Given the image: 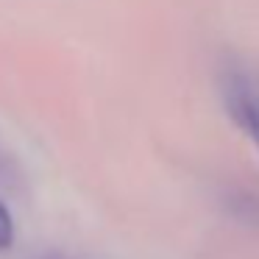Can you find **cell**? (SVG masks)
Instances as JSON below:
<instances>
[{"mask_svg":"<svg viewBox=\"0 0 259 259\" xmlns=\"http://www.w3.org/2000/svg\"><path fill=\"white\" fill-rule=\"evenodd\" d=\"M220 98L234 125L259 148V75L245 64H229L220 73Z\"/></svg>","mask_w":259,"mask_h":259,"instance_id":"cell-1","label":"cell"},{"mask_svg":"<svg viewBox=\"0 0 259 259\" xmlns=\"http://www.w3.org/2000/svg\"><path fill=\"white\" fill-rule=\"evenodd\" d=\"M229 209H231V214H237V218L242 220V223L259 226V195H253V192H240V195H234L229 201Z\"/></svg>","mask_w":259,"mask_h":259,"instance_id":"cell-2","label":"cell"},{"mask_svg":"<svg viewBox=\"0 0 259 259\" xmlns=\"http://www.w3.org/2000/svg\"><path fill=\"white\" fill-rule=\"evenodd\" d=\"M14 237V226H12V214H9V209L0 203V245H9Z\"/></svg>","mask_w":259,"mask_h":259,"instance_id":"cell-3","label":"cell"},{"mask_svg":"<svg viewBox=\"0 0 259 259\" xmlns=\"http://www.w3.org/2000/svg\"><path fill=\"white\" fill-rule=\"evenodd\" d=\"M36 259H67L64 253H45V256H36Z\"/></svg>","mask_w":259,"mask_h":259,"instance_id":"cell-4","label":"cell"}]
</instances>
